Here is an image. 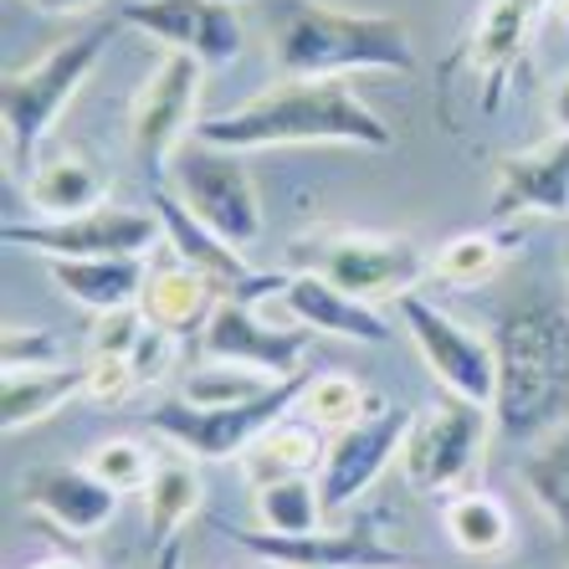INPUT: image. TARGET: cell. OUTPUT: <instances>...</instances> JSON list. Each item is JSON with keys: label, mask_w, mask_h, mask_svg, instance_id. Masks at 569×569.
<instances>
[{"label": "cell", "mask_w": 569, "mask_h": 569, "mask_svg": "<svg viewBox=\"0 0 569 569\" xmlns=\"http://www.w3.org/2000/svg\"><path fill=\"white\" fill-rule=\"evenodd\" d=\"M200 144L252 154V149H292V144H349V149H390L396 129L355 93V82L323 78L298 82L282 78L247 98L221 119L196 123Z\"/></svg>", "instance_id": "1"}, {"label": "cell", "mask_w": 569, "mask_h": 569, "mask_svg": "<svg viewBox=\"0 0 569 569\" xmlns=\"http://www.w3.org/2000/svg\"><path fill=\"white\" fill-rule=\"evenodd\" d=\"M267 62L278 78L323 82L355 72H416V41L406 21L365 11H333L313 0H288L267 37Z\"/></svg>", "instance_id": "2"}, {"label": "cell", "mask_w": 569, "mask_h": 569, "mask_svg": "<svg viewBox=\"0 0 569 569\" xmlns=\"http://www.w3.org/2000/svg\"><path fill=\"white\" fill-rule=\"evenodd\" d=\"M569 406V318L555 303H523L498 339V406L508 431H543Z\"/></svg>", "instance_id": "3"}, {"label": "cell", "mask_w": 569, "mask_h": 569, "mask_svg": "<svg viewBox=\"0 0 569 569\" xmlns=\"http://www.w3.org/2000/svg\"><path fill=\"white\" fill-rule=\"evenodd\" d=\"M108 47V27H93L82 37L57 41L47 57H37L31 67H11L0 82V123H6V170H37V149L47 144L52 123L62 119V108L78 98V88L88 82V72L98 67Z\"/></svg>", "instance_id": "4"}, {"label": "cell", "mask_w": 569, "mask_h": 569, "mask_svg": "<svg viewBox=\"0 0 569 569\" xmlns=\"http://www.w3.org/2000/svg\"><path fill=\"white\" fill-rule=\"evenodd\" d=\"M313 375H288L267 390L262 400H247V406H216V411H200L190 400H159L154 411H144V421L154 426L164 441H174L180 451H190L196 462H226V457H247L257 447L262 431H272L278 421H288V411H298V396L308 390Z\"/></svg>", "instance_id": "5"}, {"label": "cell", "mask_w": 569, "mask_h": 569, "mask_svg": "<svg viewBox=\"0 0 569 569\" xmlns=\"http://www.w3.org/2000/svg\"><path fill=\"white\" fill-rule=\"evenodd\" d=\"M170 190L180 196L190 216H196L206 231L226 241V247H257L262 241V196H257V180L252 170L241 164V154L231 149H216V144H200L190 139L170 164Z\"/></svg>", "instance_id": "6"}, {"label": "cell", "mask_w": 569, "mask_h": 569, "mask_svg": "<svg viewBox=\"0 0 569 569\" xmlns=\"http://www.w3.org/2000/svg\"><path fill=\"white\" fill-rule=\"evenodd\" d=\"M492 437V411L457 396H437L426 411H416L406 447H400V472L416 492H467L472 472L482 467V451Z\"/></svg>", "instance_id": "7"}, {"label": "cell", "mask_w": 569, "mask_h": 569, "mask_svg": "<svg viewBox=\"0 0 569 569\" xmlns=\"http://www.w3.org/2000/svg\"><path fill=\"white\" fill-rule=\"evenodd\" d=\"M396 313L441 396L472 400V406H488V411L498 406V345L492 339L467 329L462 318H451L447 308H437L421 292L400 298Z\"/></svg>", "instance_id": "8"}, {"label": "cell", "mask_w": 569, "mask_h": 569, "mask_svg": "<svg viewBox=\"0 0 569 569\" xmlns=\"http://www.w3.org/2000/svg\"><path fill=\"white\" fill-rule=\"evenodd\" d=\"M200 88H206V62L190 52H164L159 67L139 82L129 108V144L133 159L159 180L170 170L174 154L196 139L200 123Z\"/></svg>", "instance_id": "9"}, {"label": "cell", "mask_w": 569, "mask_h": 569, "mask_svg": "<svg viewBox=\"0 0 569 569\" xmlns=\"http://www.w3.org/2000/svg\"><path fill=\"white\" fill-rule=\"evenodd\" d=\"M333 288H345L359 303H400L416 282L431 272V257L411 237H370V231H333L313 241V267Z\"/></svg>", "instance_id": "10"}, {"label": "cell", "mask_w": 569, "mask_h": 569, "mask_svg": "<svg viewBox=\"0 0 569 569\" xmlns=\"http://www.w3.org/2000/svg\"><path fill=\"white\" fill-rule=\"evenodd\" d=\"M6 241L27 247L41 262H78V257H149V247H164V226L154 211H129V206H93L62 221H6Z\"/></svg>", "instance_id": "11"}, {"label": "cell", "mask_w": 569, "mask_h": 569, "mask_svg": "<svg viewBox=\"0 0 569 569\" xmlns=\"http://www.w3.org/2000/svg\"><path fill=\"white\" fill-rule=\"evenodd\" d=\"M416 411L400 406H375L370 416H359L349 431H333L323 467H318V492H323V513L339 518L345 508H355L365 492L385 477V467L400 462L406 431H411Z\"/></svg>", "instance_id": "12"}, {"label": "cell", "mask_w": 569, "mask_h": 569, "mask_svg": "<svg viewBox=\"0 0 569 569\" xmlns=\"http://www.w3.org/2000/svg\"><path fill=\"white\" fill-rule=\"evenodd\" d=\"M119 21L154 37L164 52H190L206 67H231L247 41L237 6L226 0H123Z\"/></svg>", "instance_id": "13"}, {"label": "cell", "mask_w": 569, "mask_h": 569, "mask_svg": "<svg viewBox=\"0 0 569 569\" xmlns=\"http://www.w3.org/2000/svg\"><path fill=\"white\" fill-rule=\"evenodd\" d=\"M313 345L308 329H278L257 313V303L247 298H221L216 313L206 318L200 329V359H216V365H241V370L272 375V380H288V375H303V355Z\"/></svg>", "instance_id": "14"}, {"label": "cell", "mask_w": 569, "mask_h": 569, "mask_svg": "<svg viewBox=\"0 0 569 569\" xmlns=\"http://www.w3.org/2000/svg\"><path fill=\"white\" fill-rule=\"evenodd\" d=\"M31 513H41L52 529L72 533V539H93L119 518L123 492L108 488L93 467H41L21 482Z\"/></svg>", "instance_id": "15"}, {"label": "cell", "mask_w": 569, "mask_h": 569, "mask_svg": "<svg viewBox=\"0 0 569 569\" xmlns=\"http://www.w3.org/2000/svg\"><path fill=\"white\" fill-rule=\"evenodd\" d=\"M492 216H569V133L498 159Z\"/></svg>", "instance_id": "16"}, {"label": "cell", "mask_w": 569, "mask_h": 569, "mask_svg": "<svg viewBox=\"0 0 569 569\" xmlns=\"http://www.w3.org/2000/svg\"><path fill=\"white\" fill-rule=\"evenodd\" d=\"M278 298L292 323L308 333H329V339H349V345H370V349L390 345V323H385L380 308L349 298V292L333 288L323 272H308V267L292 272Z\"/></svg>", "instance_id": "17"}, {"label": "cell", "mask_w": 569, "mask_h": 569, "mask_svg": "<svg viewBox=\"0 0 569 569\" xmlns=\"http://www.w3.org/2000/svg\"><path fill=\"white\" fill-rule=\"evenodd\" d=\"M149 200H154V216H159V226H164V247H170L180 262L211 272V278L226 288V298H241V288H262V282H272V278H257L252 267H247V252L226 247L216 231H206V226L180 206V196H174L164 180L149 186Z\"/></svg>", "instance_id": "18"}, {"label": "cell", "mask_w": 569, "mask_h": 569, "mask_svg": "<svg viewBox=\"0 0 569 569\" xmlns=\"http://www.w3.org/2000/svg\"><path fill=\"white\" fill-rule=\"evenodd\" d=\"M226 298V288L200 272V267L180 262V257H164L159 267H149V282L139 292V313L149 318V329H164V333H190V329H206V318L216 313V303Z\"/></svg>", "instance_id": "19"}, {"label": "cell", "mask_w": 569, "mask_h": 569, "mask_svg": "<svg viewBox=\"0 0 569 569\" xmlns=\"http://www.w3.org/2000/svg\"><path fill=\"white\" fill-rule=\"evenodd\" d=\"M47 278L57 282L67 303L88 308V313H113L133 308L149 282V257H78V262H47Z\"/></svg>", "instance_id": "20"}, {"label": "cell", "mask_w": 569, "mask_h": 569, "mask_svg": "<svg viewBox=\"0 0 569 569\" xmlns=\"http://www.w3.org/2000/svg\"><path fill=\"white\" fill-rule=\"evenodd\" d=\"M72 400H88V359L82 365H47V370L0 375V426L6 431L52 421Z\"/></svg>", "instance_id": "21"}, {"label": "cell", "mask_w": 569, "mask_h": 569, "mask_svg": "<svg viewBox=\"0 0 569 569\" xmlns=\"http://www.w3.org/2000/svg\"><path fill=\"white\" fill-rule=\"evenodd\" d=\"M27 200L37 221H62V216H82L108 200V174L98 170L78 149H57L27 174Z\"/></svg>", "instance_id": "22"}, {"label": "cell", "mask_w": 569, "mask_h": 569, "mask_svg": "<svg viewBox=\"0 0 569 569\" xmlns=\"http://www.w3.org/2000/svg\"><path fill=\"white\" fill-rule=\"evenodd\" d=\"M323 451H329V437L313 421H278L272 431L257 437V447L241 457V467L252 477V488L272 482V477H318Z\"/></svg>", "instance_id": "23"}, {"label": "cell", "mask_w": 569, "mask_h": 569, "mask_svg": "<svg viewBox=\"0 0 569 569\" xmlns=\"http://www.w3.org/2000/svg\"><path fill=\"white\" fill-rule=\"evenodd\" d=\"M252 508H257V523L272 539H313L329 523L318 477H272V482H257Z\"/></svg>", "instance_id": "24"}, {"label": "cell", "mask_w": 569, "mask_h": 569, "mask_svg": "<svg viewBox=\"0 0 569 569\" xmlns=\"http://www.w3.org/2000/svg\"><path fill=\"white\" fill-rule=\"evenodd\" d=\"M441 523H447V539L472 559H492L513 543V518H508V508L498 503L492 492H477V488L457 492L447 503V513H441Z\"/></svg>", "instance_id": "25"}, {"label": "cell", "mask_w": 569, "mask_h": 569, "mask_svg": "<svg viewBox=\"0 0 569 569\" xmlns=\"http://www.w3.org/2000/svg\"><path fill=\"white\" fill-rule=\"evenodd\" d=\"M543 0H492L488 16L477 21V37H472V72H503L523 41L533 31V16H539Z\"/></svg>", "instance_id": "26"}, {"label": "cell", "mask_w": 569, "mask_h": 569, "mask_svg": "<svg viewBox=\"0 0 569 569\" xmlns=\"http://www.w3.org/2000/svg\"><path fill=\"white\" fill-rule=\"evenodd\" d=\"M200 492H206V482H200L196 462H159L144 488L149 533H154V539H174V533L196 518Z\"/></svg>", "instance_id": "27"}, {"label": "cell", "mask_w": 569, "mask_h": 569, "mask_svg": "<svg viewBox=\"0 0 569 569\" xmlns=\"http://www.w3.org/2000/svg\"><path fill=\"white\" fill-rule=\"evenodd\" d=\"M375 411V400L370 390L355 380V375L345 370H329V375H313L308 380V390L298 396V416L303 421H313L318 431H349V426L359 421V416H370Z\"/></svg>", "instance_id": "28"}, {"label": "cell", "mask_w": 569, "mask_h": 569, "mask_svg": "<svg viewBox=\"0 0 569 569\" xmlns=\"http://www.w3.org/2000/svg\"><path fill=\"white\" fill-rule=\"evenodd\" d=\"M272 375L241 370V365H216V359H200L196 370L180 380V400L200 406V411H216V406H247V400H262L272 390Z\"/></svg>", "instance_id": "29"}, {"label": "cell", "mask_w": 569, "mask_h": 569, "mask_svg": "<svg viewBox=\"0 0 569 569\" xmlns=\"http://www.w3.org/2000/svg\"><path fill=\"white\" fill-rule=\"evenodd\" d=\"M523 488L539 503V513L569 539V431L549 437L529 462H523Z\"/></svg>", "instance_id": "30"}, {"label": "cell", "mask_w": 569, "mask_h": 569, "mask_svg": "<svg viewBox=\"0 0 569 569\" xmlns=\"http://www.w3.org/2000/svg\"><path fill=\"white\" fill-rule=\"evenodd\" d=\"M498 267H503L498 237H488V231H462V237H451L447 247L431 257V278L451 282V288H477V282H488Z\"/></svg>", "instance_id": "31"}, {"label": "cell", "mask_w": 569, "mask_h": 569, "mask_svg": "<svg viewBox=\"0 0 569 569\" xmlns=\"http://www.w3.org/2000/svg\"><path fill=\"white\" fill-rule=\"evenodd\" d=\"M82 467H93L98 477H103L108 488H119V492H139L149 488V477H154V457H149L144 441H133V437H108L98 441L93 451H88V462Z\"/></svg>", "instance_id": "32"}, {"label": "cell", "mask_w": 569, "mask_h": 569, "mask_svg": "<svg viewBox=\"0 0 569 569\" xmlns=\"http://www.w3.org/2000/svg\"><path fill=\"white\" fill-rule=\"evenodd\" d=\"M0 359H6V370H47V365H67L57 333L41 329V323H6Z\"/></svg>", "instance_id": "33"}, {"label": "cell", "mask_w": 569, "mask_h": 569, "mask_svg": "<svg viewBox=\"0 0 569 569\" xmlns=\"http://www.w3.org/2000/svg\"><path fill=\"white\" fill-rule=\"evenodd\" d=\"M149 318L139 313V303L133 308H113V313H98L93 318V333H88V355H119L129 359L133 349H139V339H144Z\"/></svg>", "instance_id": "34"}, {"label": "cell", "mask_w": 569, "mask_h": 569, "mask_svg": "<svg viewBox=\"0 0 569 569\" xmlns=\"http://www.w3.org/2000/svg\"><path fill=\"white\" fill-rule=\"evenodd\" d=\"M133 390H139V380H133L129 359L88 355V400H98V406H119V400H129Z\"/></svg>", "instance_id": "35"}, {"label": "cell", "mask_w": 569, "mask_h": 569, "mask_svg": "<svg viewBox=\"0 0 569 569\" xmlns=\"http://www.w3.org/2000/svg\"><path fill=\"white\" fill-rule=\"evenodd\" d=\"M170 349H174V333H164V329H144L139 349L129 355L139 390H144V385H154V380H164V370H170Z\"/></svg>", "instance_id": "36"}, {"label": "cell", "mask_w": 569, "mask_h": 569, "mask_svg": "<svg viewBox=\"0 0 569 569\" xmlns=\"http://www.w3.org/2000/svg\"><path fill=\"white\" fill-rule=\"evenodd\" d=\"M21 6H31L37 16H57V21H72V16L98 11L103 0H21Z\"/></svg>", "instance_id": "37"}, {"label": "cell", "mask_w": 569, "mask_h": 569, "mask_svg": "<svg viewBox=\"0 0 569 569\" xmlns=\"http://www.w3.org/2000/svg\"><path fill=\"white\" fill-rule=\"evenodd\" d=\"M549 123H555V133H569V72L549 88Z\"/></svg>", "instance_id": "38"}, {"label": "cell", "mask_w": 569, "mask_h": 569, "mask_svg": "<svg viewBox=\"0 0 569 569\" xmlns=\"http://www.w3.org/2000/svg\"><path fill=\"white\" fill-rule=\"evenodd\" d=\"M154 569H186V533H174V539H159Z\"/></svg>", "instance_id": "39"}, {"label": "cell", "mask_w": 569, "mask_h": 569, "mask_svg": "<svg viewBox=\"0 0 569 569\" xmlns=\"http://www.w3.org/2000/svg\"><path fill=\"white\" fill-rule=\"evenodd\" d=\"M31 569H88V565H78V559H41V565H31Z\"/></svg>", "instance_id": "40"}, {"label": "cell", "mask_w": 569, "mask_h": 569, "mask_svg": "<svg viewBox=\"0 0 569 569\" xmlns=\"http://www.w3.org/2000/svg\"><path fill=\"white\" fill-rule=\"evenodd\" d=\"M559 16H565V21H569V0H559Z\"/></svg>", "instance_id": "41"}, {"label": "cell", "mask_w": 569, "mask_h": 569, "mask_svg": "<svg viewBox=\"0 0 569 569\" xmlns=\"http://www.w3.org/2000/svg\"><path fill=\"white\" fill-rule=\"evenodd\" d=\"M226 6H241V0H226Z\"/></svg>", "instance_id": "42"}]
</instances>
